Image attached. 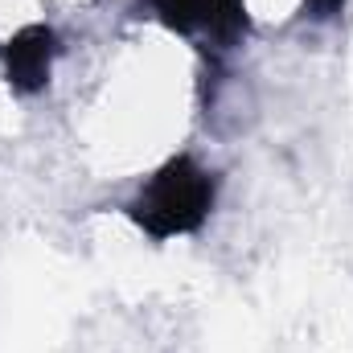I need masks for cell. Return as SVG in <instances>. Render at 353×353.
Returning <instances> with one entry per match:
<instances>
[{"instance_id":"1","label":"cell","mask_w":353,"mask_h":353,"mask_svg":"<svg viewBox=\"0 0 353 353\" xmlns=\"http://www.w3.org/2000/svg\"><path fill=\"white\" fill-rule=\"evenodd\" d=\"M214 193H218L214 173H205L193 157H173L140 189V197L128 205V214L144 234L165 243L176 234H193L210 218Z\"/></svg>"},{"instance_id":"2","label":"cell","mask_w":353,"mask_h":353,"mask_svg":"<svg viewBox=\"0 0 353 353\" xmlns=\"http://www.w3.org/2000/svg\"><path fill=\"white\" fill-rule=\"evenodd\" d=\"M157 17L185 37H205L218 50H230L247 33V4L243 0H152Z\"/></svg>"},{"instance_id":"3","label":"cell","mask_w":353,"mask_h":353,"mask_svg":"<svg viewBox=\"0 0 353 353\" xmlns=\"http://www.w3.org/2000/svg\"><path fill=\"white\" fill-rule=\"evenodd\" d=\"M58 58V33L50 25H29L4 46V74L8 87L21 94H37L50 83V66Z\"/></svg>"},{"instance_id":"4","label":"cell","mask_w":353,"mask_h":353,"mask_svg":"<svg viewBox=\"0 0 353 353\" xmlns=\"http://www.w3.org/2000/svg\"><path fill=\"white\" fill-rule=\"evenodd\" d=\"M308 8H312V17H337L345 8V0H308Z\"/></svg>"}]
</instances>
